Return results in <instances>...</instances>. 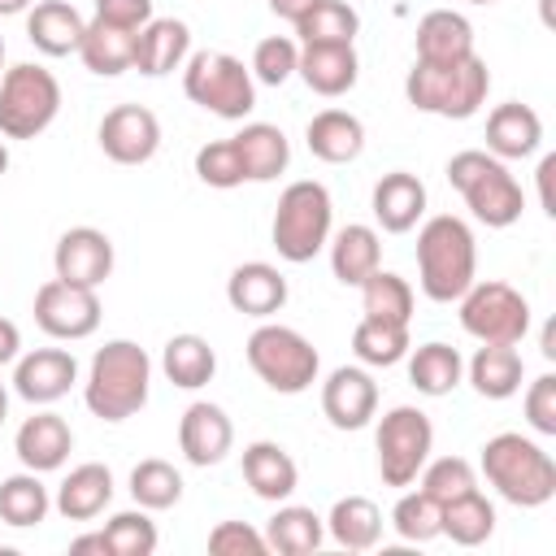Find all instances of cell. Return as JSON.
I'll use <instances>...</instances> for the list:
<instances>
[{
	"instance_id": "cell-49",
	"label": "cell",
	"mask_w": 556,
	"mask_h": 556,
	"mask_svg": "<svg viewBox=\"0 0 556 556\" xmlns=\"http://www.w3.org/2000/svg\"><path fill=\"white\" fill-rule=\"evenodd\" d=\"M526 421L534 434H556V374H539L526 391Z\"/></svg>"
},
{
	"instance_id": "cell-9",
	"label": "cell",
	"mask_w": 556,
	"mask_h": 556,
	"mask_svg": "<svg viewBox=\"0 0 556 556\" xmlns=\"http://www.w3.org/2000/svg\"><path fill=\"white\" fill-rule=\"evenodd\" d=\"M61 113V83L52 70L22 61L0 74V135L4 139H35Z\"/></svg>"
},
{
	"instance_id": "cell-55",
	"label": "cell",
	"mask_w": 556,
	"mask_h": 556,
	"mask_svg": "<svg viewBox=\"0 0 556 556\" xmlns=\"http://www.w3.org/2000/svg\"><path fill=\"white\" fill-rule=\"evenodd\" d=\"M35 0H0V17H17V13H26Z\"/></svg>"
},
{
	"instance_id": "cell-34",
	"label": "cell",
	"mask_w": 556,
	"mask_h": 556,
	"mask_svg": "<svg viewBox=\"0 0 556 556\" xmlns=\"http://www.w3.org/2000/svg\"><path fill=\"white\" fill-rule=\"evenodd\" d=\"M135 35L139 30H122V26H109V22H87L83 30V43H78V56L91 74L100 78H117L135 65Z\"/></svg>"
},
{
	"instance_id": "cell-22",
	"label": "cell",
	"mask_w": 556,
	"mask_h": 556,
	"mask_svg": "<svg viewBox=\"0 0 556 556\" xmlns=\"http://www.w3.org/2000/svg\"><path fill=\"white\" fill-rule=\"evenodd\" d=\"M413 43H417V61L421 65H456V61L473 56V26L456 9H430L417 22Z\"/></svg>"
},
{
	"instance_id": "cell-21",
	"label": "cell",
	"mask_w": 556,
	"mask_h": 556,
	"mask_svg": "<svg viewBox=\"0 0 556 556\" xmlns=\"http://www.w3.org/2000/svg\"><path fill=\"white\" fill-rule=\"evenodd\" d=\"M295 74L304 78L308 91L334 100V96H348L356 87L361 61H356V48L352 43H304Z\"/></svg>"
},
{
	"instance_id": "cell-59",
	"label": "cell",
	"mask_w": 556,
	"mask_h": 556,
	"mask_svg": "<svg viewBox=\"0 0 556 556\" xmlns=\"http://www.w3.org/2000/svg\"><path fill=\"white\" fill-rule=\"evenodd\" d=\"M469 4H495V0H469Z\"/></svg>"
},
{
	"instance_id": "cell-26",
	"label": "cell",
	"mask_w": 556,
	"mask_h": 556,
	"mask_svg": "<svg viewBox=\"0 0 556 556\" xmlns=\"http://www.w3.org/2000/svg\"><path fill=\"white\" fill-rule=\"evenodd\" d=\"M109 504H113V473H109V465H100V460L74 465V469L61 478L56 495H52V508H56L65 521H91V517H100Z\"/></svg>"
},
{
	"instance_id": "cell-40",
	"label": "cell",
	"mask_w": 556,
	"mask_h": 556,
	"mask_svg": "<svg viewBox=\"0 0 556 556\" xmlns=\"http://www.w3.org/2000/svg\"><path fill=\"white\" fill-rule=\"evenodd\" d=\"M361 30V13L348 0H317L300 22H295V39L304 43H356Z\"/></svg>"
},
{
	"instance_id": "cell-47",
	"label": "cell",
	"mask_w": 556,
	"mask_h": 556,
	"mask_svg": "<svg viewBox=\"0 0 556 556\" xmlns=\"http://www.w3.org/2000/svg\"><path fill=\"white\" fill-rule=\"evenodd\" d=\"M195 178L204 187H217V191H230V187H243L248 182L243 178V161H239V152H235L230 139H213V143H204L195 152Z\"/></svg>"
},
{
	"instance_id": "cell-48",
	"label": "cell",
	"mask_w": 556,
	"mask_h": 556,
	"mask_svg": "<svg viewBox=\"0 0 556 556\" xmlns=\"http://www.w3.org/2000/svg\"><path fill=\"white\" fill-rule=\"evenodd\" d=\"M208 552L213 556H265V534L248 521H217L208 530Z\"/></svg>"
},
{
	"instance_id": "cell-32",
	"label": "cell",
	"mask_w": 556,
	"mask_h": 556,
	"mask_svg": "<svg viewBox=\"0 0 556 556\" xmlns=\"http://www.w3.org/2000/svg\"><path fill=\"white\" fill-rule=\"evenodd\" d=\"M326 534L343 552H369L382 539V508L369 495H343L326 517Z\"/></svg>"
},
{
	"instance_id": "cell-18",
	"label": "cell",
	"mask_w": 556,
	"mask_h": 556,
	"mask_svg": "<svg viewBox=\"0 0 556 556\" xmlns=\"http://www.w3.org/2000/svg\"><path fill=\"white\" fill-rule=\"evenodd\" d=\"M13 452H17L22 469L52 473V469H61V465L70 460V452H74V430H70V421H65L61 413L43 408V413H35V417H26V421L17 426Z\"/></svg>"
},
{
	"instance_id": "cell-8",
	"label": "cell",
	"mask_w": 556,
	"mask_h": 556,
	"mask_svg": "<svg viewBox=\"0 0 556 556\" xmlns=\"http://www.w3.org/2000/svg\"><path fill=\"white\" fill-rule=\"evenodd\" d=\"M243 352H248L252 374H256L269 391H278V395H300V391H308V387L317 382V374H321L317 348H313L295 326L261 321V326L248 334Z\"/></svg>"
},
{
	"instance_id": "cell-31",
	"label": "cell",
	"mask_w": 556,
	"mask_h": 556,
	"mask_svg": "<svg viewBox=\"0 0 556 556\" xmlns=\"http://www.w3.org/2000/svg\"><path fill=\"white\" fill-rule=\"evenodd\" d=\"M378 265H382V239L374 226L352 222L330 235V269L343 287H361Z\"/></svg>"
},
{
	"instance_id": "cell-19",
	"label": "cell",
	"mask_w": 556,
	"mask_h": 556,
	"mask_svg": "<svg viewBox=\"0 0 556 556\" xmlns=\"http://www.w3.org/2000/svg\"><path fill=\"white\" fill-rule=\"evenodd\" d=\"M226 300H230L235 313L256 317V321H269L287 304V278L269 261H243L226 278Z\"/></svg>"
},
{
	"instance_id": "cell-11",
	"label": "cell",
	"mask_w": 556,
	"mask_h": 556,
	"mask_svg": "<svg viewBox=\"0 0 556 556\" xmlns=\"http://www.w3.org/2000/svg\"><path fill=\"white\" fill-rule=\"evenodd\" d=\"M456 304L465 334H473L478 343H521L530 334V300L500 278L491 282L473 278V287Z\"/></svg>"
},
{
	"instance_id": "cell-36",
	"label": "cell",
	"mask_w": 556,
	"mask_h": 556,
	"mask_svg": "<svg viewBox=\"0 0 556 556\" xmlns=\"http://www.w3.org/2000/svg\"><path fill=\"white\" fill-rule=\"evenodd\" d=\"M460 378H465V361H460V352L452 348V343H421V348H413V356H408V382L421 391V395H447V391H456L460 387Z\"/></svg>"
},
{
	"instance_id": "cell-2",
	"label": "cell",
	"mask_w": 556,
	"mask_h": 556,
	"mask_svg": "<svg viewBox=\"0 0 556 556\" xmlns=\"http://www.w3.org/2000/svg\"><path fill=\"white\" fill-rule=\"evenodd\" d=\"M148 387H152L148 352L130 339H109L87 365L83 400L100 421H126L148 404Z\"/></svg>"
},
{
	"instance_id": "cell-52",
	"label": "cell",
	"mask_w": 556,
	"mask_h": 556,
	"mask_svg": "<svg viewBox=\"0 0 556 556\" xmlns=\"http://www.w3.org/2000/svg\"><path fill=\"white\" fill-rule=\"evenodd\" d=\"M552 174H556V156H543V161H539V204H543L547 217L556 213V200H552Z\"/></svg>"
},
{
	"instance_id": "cell-12",
	"label": "cell",
	"mask_w": 556,
	"mask_h": 556,
	"mask_svg": "<svg viewBox=\"0 0 556 556\" xmlns=\"http://www.w3.org/2000/svg\"><path fill=\"white\" fill-rule=\"evenodd\" d=\"M35 321L48 339H65L78 343L87 334H96L100 326V295L91 287H74L61 278H48L35 291Z\"/></svg>"
},
{
	"instance_id": "cell-41",
	"label": "cell",
	"mask_w": 556,
	"mask_h": 556,
	"mask_svg": "<svg viewBox=\"0 0 556 556\" xmlns=\"http://www.w3.org/2000/svg\"><path fill=\"white\" fill-rule=\"evenodd\" d=\"M130 500L139 508H148V513H165V508H174L182 500V473L169 460L148 456V460H139L130 469Z\"/></svg>"
},
{
	"instance_id": "cell-25",
	"label": "cell",
	"mask_w": 556,
	"mask_h": 556,
	"mask_svg": "<svg viewBox=\"0 0 556 556\" xmlns=\"http://www.w3.org/2000/svg\"><path fill=\"white\" fill-rule=\"evenodd\" d=\"M243 482L252 486L256 500L282 504L291 500V491L300 486V465L291 460V452L274 439H256L243 447Z\"/></svg>"
},
{
	"instance_id": "cell-27",
	"label": "cell",
	"mask_w": 556,
	"mask_h": 556,
	"mask_svg": "<svg viewBox=\"0 0 556 556\" xmlns=\"http://www.w3.org/2000/svg\"><path fill=\"white\" fill-rule=\"evenodd\" d=\"M304 143L326 165H348L365 152V122L348 109H321L304 126Z\"/></svg>"
},
{
	"instance_id": "cell-23",
	"label": "cell",
	"mask_w": 556,
	"mask_h": 556,
	"mask_svg": "<svg viewBox=\"0 0 556 556\" xmlns=\"http://www.w3.org/2000/svg\"><path fill=\"white\" fill-rule=\"evenodd\" d=\"M191 56V26L178 17H152L135 35V65L143 78H165Z\"/></svg>"
},
{
	"instance_id": "cell-30",
	"label": "cell",
	"mask_w": 556,
	"mask_h": 556,
	"mask_svg": "<svg viewBox=\"0 0 556 556\" xmlns=\"http://www.w3.org/2000/svg\"><path fill=\"white\" fill-rule=\"evenodd\" d=\"M473 391L482 400H508L521 391V378H526V361L517 352V343H482L469 365H465Z\"/></svg>"
},
{
	"instance_id": "cell-10",
	"label": "cell",
	"mask_w": 556,
	"mask_h": 556,
	"mask_svg": "<svg viewBox=\"0 0 556 556\" xmlns=\"http://www.w3.org/2000/svg\"><path fill=\"white\" fill-rule=\"evenodd\" d=\"M374 447H378V473L387 486H413L421 465L430 460L434 452V426L421 408L413 404H395L391 413H382L378 421V434H374Z\"/></svg>"
},
{
	"instance_id": "cell-44",
	"label": "cell",
	"mask_w": 556,
	"mask_h": 556,
	"mask_svg": "<svg viewBox=\"0 0 556 556\" xmlns=\"http://www.w3.org/2000/svg\"><path fill=\"white\" fill-rule=\"evenodd\" d=\"M417 478H421V491H426L434 504H447V500H460V495L478 491V469H473L465 456H439V460H426Z\"/></svg>"
},
{
	"instance_id": "cell-50",
	"label": "cell",
	"mask_w": 556,
	"mask_h": 556,
	"mask_svg": "<svg viewBox=\"0 0 556 556\" xmlns=\"http://www.w3.org/2000/svg\"><path fill=\"white\" fill-rule=\"evenodd\" d=\"M96 22H109V26H122V30H143L156 13H152V0H96L91 4Z\"/></svg>"
},
{
	"instance_id": "cell-7",
	"label": "cell",
	"mask_w": 556,
	"mask_h": 556,
	"mask_svg": "<svg viewBox=\"0 0 556 556\" xmlns=\"http://www.w3.org/2000/svg\"><path fill=\"white\" fill-rule=\"evenodd\" d=\"M330 226H334V204H330V191L321 182L300 178V182L282 187L278 208H274V226H269L282 261H291V265L313 261L330 243Z\"/></svg>"
},
{
	"instance_id": "cell-38",
	"label": "cell",
	"mask_w": 556,
	"mask_h": 556,
	"mask_svg": "<svg viewBox=\"0 0 556 556\" xmlns=\"http://www.w3.org/2000/svg\"><path fill=\"white\" fill-rule=\"evenodd\" d=\"M48 513H52V495H48V486L39 482L35 469L9 473V478L0 482V521H4V526L30 530V526H39Z\"/></svg>"
},
{
	"instance_id": "cell-53",
	"label": "cell",
	"mask_w": 556,
	"mask_h": 556,
	"mask_svg": "<svg viewBox=\"0 0 556 556\" xmlns=\"http://www.w3.org/2000/svg\"><path fill=\"white\" fill-rule=\"evenodd\" d=\"M313 4H317V0H269V13L295 26V22H300V17H304V13L313 9Z\"/></svg>"
},
{
	"instance_id": "cell-1",
	"label": "cell",
	"mask_w": 556,
	"mask_h": 556,
	"mask_svg": "<svg viewBox=\"0 0 556 556\" xmlns=\"http://www.w3.org/2000/svg\"><path fill=\"white\" fill-rule=\"evenodd\" d=\"M473 278H478L473 230L452 213L426 217L421 230H417V282H421V295L434 300V304H452L473 287Z\"/></svg>"
},
{
	"instance_id": "cell-17",
	"label": "cell",
	"mask_w": 556,
	"mask_h": 556,
	"mask_svg": "<svg viewBox=\"0 0 556 556\" xmlns=\"http://www.w3.org/2000/svg\"><path fill=\"white\" fill-rule=\"evenodd\" d=\"M78 382V361L65 348H35L13 365V391L26 404H56Z\"/></svg>"
},
{
	"instance_id": "cell-35",
	"label": "cell",
	"mask_w": 556,
	"mask_h": 556,
	"mask_svg": "<svg viewBox=\"0 0 556 556\" xmlns=\"http://www.w3.org/2000/svg\"><path fill=\"white\" fill-rule=\"evenodd\" d=\"M161 369L174 387L182 391H200L204 382H213L217 374V352L204 334H174L165 348H161Z\"/></svg>"
},
{
	"instance_id": "cell-14",
	"label": "cell",
	"mask_w": 556,
	"mask_h": 556,
	"mask_svg": "<svg viewBox=\"0 0 556 556\" xmlns=\"http://www.w3.org/2000/svg\"><path fill=\"white\" fill-rule=\"evenodd\" d=\"M52 269L61 282L96 291L113 274V239L96 226H70L52 248Z\"/></svg>"
},
{
	"instance_id": "cell-4",
	"label": "cell",
	"mask_w": 556,
	"mask_h": 556,
	"mask_svg": "<svg viewBox=\"0 0 556 556\" xmlns=\"http://www.w3.org/2000/svg\"><path fill=\"white\" fill-rule=\"evenodd\" d=\"M486 91H491V70H486V61L478 52L456 61V65H421V61H413V70L404 78V96H408L413 109L434 113V117H452V122L473 117L486 104Z\"/></svg>"
},
{
	"instance_id": "cell-28",
	"label": "cell",
	"mask_w": 556,
	"mask_h": 556,
	"mask_svg": "<svg viewBox=\"0 0 556 556\" xmlns=\"http://www.w3.org/2000/svg\"><path fill=\"white\" fill-rule=\"evenodd\" d=\"M83 30H87V17L70 0H39L26 13V39L43 56H70V52H78Z\"/></svg>"
},
{
	"instance_id": "cell-29",
	"label": "cell",
	"mask_w": 556,
	"mask_h": 556,
	"mask_svg": "<svg viewBox=\"0 0 556 556\" xmlns=\"http://www.w3.org/2000/svg\"><path fill=\"white\" fill-rule=\"evenodd\" d=\"M230 143L243 161L248 182H274L291 165V143L274 122H248L239 135H230Z\"/></svg>"
},
{
	"instance_id": "cell-6",
	"label": "cell",
	"mask_w": 556,
	"mask_h": 556,
	"mask_svg": "<svg viewBox=\"0 0 556 556\" xmlns=\"http://www.w3.org/2000/svg\"><path fill=\"white\" fill-rule=\"evenodd\" d=\"M182 91L191 104H200L204 113L226 117V122H243L256 109L252 70L222 48H204L182 61Z\"/></svg>"
},
{
	"instance_id": "cell-39",
	"label": "cell",
	"mask_w": 556,
	"mask_h": 556,
	"mask_svg": "<svg viewBox=\"0 0 556 556\" xmlns=\"http://www.w3.org/2000/svg\"><path fill=\"white\" fill-rule=\"evenodd\" d=\"M408 326L400 321H382V317H361L356 330H352V352L361 365H374V369H391L408 356Z\"/></svg>"
},
{
	"instance_id": "cell-24",
	"label": "cell",
	"mask_w": 556,
	"mask_h": 556,
	"mask_svg": "<svg viewBox=\"0 0 556 556\" xmlns=\"http://www.w3.org/2000/svg\"><path fill=\"white\" fill-rule=\"evenodd\" d=\"M543 143V117L521 104V100H504L486 113V152L500 161H521L530 152H539Z\"/></svg>"
},
{
	"instance_id": "cell-51",
	"label": "cell",
	"mask_w": 556,
	"mask_h": 556,
	"mask_svg": "<svg viewBox=\"0 0 556 556\" xmlns=\"http://www.w3.org/2000/svg\"><path fill=\"white\" fill-rule=\"evenodd\" d=\"M17 356H22V330H17V321L0 317V365H9Z\"/></svg>"
},
{
	"instance_id": "cell-42",
	"label": "cell",
	"mask_w": 556,
	"mask_h": 556,
	"mask_svg": "<svg viewBox=\"0 0 556 556\" xmlns=\"http://www.w3.org/2000/svg\"><path fill=\"white\" fill-rule=\"evenodd\" d=\"M361 308H365V317H382V321L408 326V317H413V287H408V278H400V274L378 265L361 282Z\"/></svg>"
},
{
	"instance_id": "cell-13",
	"label": "cell",
	"mask_w": 556,
	"mask_h": 556,
	"mask_svg": "<svg viewBox=\"0 0 556 556\" xmlns=\"http://www.w3.org/2000/svg\"><path fill=\"white\" fill-rule=\"evenodd\" d=\"M100 152L117 165H148L161 148V122L152 109L143 104H113L104 117H100Z\"/></svg>"
},
{
	"instance_id": "cell-45",
	"label": "cell",
	"mask_w": 556,
	"mask_h": 556,
	"mask_svg": "<svg viewBox=\"0 0 556 556\" xmlns=\"http://www.w3.org/2000/svg\"><path fill=\"white\" fill-rule=\"evenodd\" d=\"M391 526L404 543H430V539H439V504L421 486L404 491L391 508Z\"/></svg>"
},
{
	"instance_id": "cell-16",
	"label": "cell",
	"mask_w": 556,
	"mask_h": 556,
	"mask_svg": "<svg viewBox=\"0 0 556 556\" xmlns=\"http://www.w3.org/2000/svg\"><path fill=\"white\" fill-rule=\"evenodd\" d=\"M230 447H235V421H230V413L222 404H213V400L187 404V413L178 417V452L187 456V465H195V469L222 465Z\"/></svg>"
},
{
	"instance_id": "cell-43",
	"label": "cell",
	"mask_w": 556,
	"mask_h": 556,
	"mask_svg": "<svg viewBox=\"0 0 556 556\" xmlns=\"http://www.w3.org/2000/svg\"><path fill=\"white\" fill-rule=\"evenodd\" d=\"M104 539H109V556H152L156 552V521L148 517V508H126L113 513L104 521Z\"/></svg>"
},
{
	"instance_id": "cell-5",
	"label": "cell",
	"mask_w": 556,
	"mask_h": 556,
	"mask_svg": "<svg viewBox=\"0 0 556 556\" xmlns=\"http://www.w3.org/2000/svg\"><path fill=\"white\" fill-rule=\"evenodd\" d=\"M447 182L460 191V200L469 204V213L491 226V230H504L521 217L526 208V195H521V182L508 174V165L482 148H465L447 161Z\"/></svg>"
},
{
	"instance_id": "cell-58",
	"label": "cell",
	"mask_w": 556,
	"mask_h": 556,
	"mask_svg": "<svg viewBox=\"0 0 556 556\" xmlns=\"http://www.w3.org/2000/svg\"><path fill=\"white\" fill-rule=\"evenodd\" d=\"M0 70H4V39H0Z\"/></svg>"
},
{
	"instance_id": "cell-56",
	"label": "cell",
	"mask_w": 556,
	"mask_h": 556,
	"mask_svg": "<svg viewBox=\"0 0 556 556\" xmlns=\"http://www.w3.org/2000/svg\"><path fill=\"white\" fill-rule=\"evenodd\" d=\"M4 417H9V391H4V382H0V426H4Z\"/></svg>"
},
{
	"instance_id": "cell-37",
	"label": "cell",
	"mask_w": 556,
	"mask_h": 556,
	"mask_svg": "<svg viewBox=\"0 0 556 556\" xmlns=\"http://www.w3.org/2000/svg\"><path fill=\"white\" fill-rule=\"evenodd\" d=\"M439 534H447L460 547H478L495 534V504L482 491H469L460 500L439 504Z\"/></svg>"
},
{
	"instance_id": "cell-57",
	"label": "cell",
	"mask_w": 556,
	"mask_h": 556,
	"mask_svg": "<svg viewBox=\"0 0 556 556\" xmlns=\"http://www.w3.org/2000/svg\"><path fill=\"white\" fill-rule=\"evenodd\" d=\"M9 169V148H4V139H0V174Z\"/></svg>"
},
{
	"instance_id": "cell-15",
	"label": "cell",
	"mask_w": 556,
	"mask_h": 556,
	"mask_svg": "<svg viewBox=\"0 0 556 556\" xmlns=\"http://www.w3.org/2000/svg\"><path fill=\"white\" fill-rule=\"evenodd\" d=\"M321 413L334 430H361L378 413V382L365 365H339L321 382Z\"/></svg>"
},
{
	"instance_id": "cell-46",
	"label": "cell",
	"mask_w": 556,
	"mask_h": 556,
	"mask_svg": "<svg viewBox=\"0 0 556 556\" xmlns=\"http://www.w3.org/2000/svg\"><path fill=\"white\" fill-rule=\"evenodd\" d=\"M300 65V43L291 35H269L252 48V78L265 83V87H282Z\"/></svg>"
},
{
	"instance_id": "cell-54",
	"label": "cell",
	"mask_w": 556,
	"mask_h": 556,
	"mask_svg": "<svg viewBox=\"0 0 556 556\" xmlns=\"http://www.w3.org/2000/svg\"><path fill=\"white\" fill-rule=\"evenodd\" d=\"M87 552L109 556V539H104V530H96V534H78V539L70 543V556H87Z\"/></svg>"
},
{
	"instance_id": "cell-3",
	"label": "cell",
	"mask_w": 556,
	"mask_h": 556,
	"mask_svg": "<svg viewBox=\"0 0 556 556\" xmlns=\"http://www.w3.org/2000/svg\"><path fill=\"white\" fill-rule=\"evenodd\" d=\"M482 478L500 491V500L517 508H543L556 495V460L543 452V443L500 430L482 443Z\"/></svg>"
},
{
	"instance_id": "cell-20",
	"label": "cell",
	"mask_w": 556,
	"mask_h": 556,
	"mask_svg": "<svg viewBox=\"0 0 556 556\" xmlns=\"http://www.w3.org/2000/svg\"><path fill=\"white\" fill-rule=\"evenodd\" d=\"M369 208H374V222L387 235H408L426 217V182L408 169H391L374 182Z\"/></svg>"
},
{
	"instance_id": "cell-33",
	"label": "cell",
	"mask_w": 556,
	"mask_h": 556,
	"mask_svg": "<svg viewBox=\"0 0 556 556\" xmlns=\"http://www.w3.org/2000/svg\"><path fill=\"white\" fill-rule=\"evenodd\" d=\"M265 547L278 552V556H308L321 547L326 539V517H317L313 508L304 504H282L269 521H265Z\"/></svg>"
}]
</instances>
